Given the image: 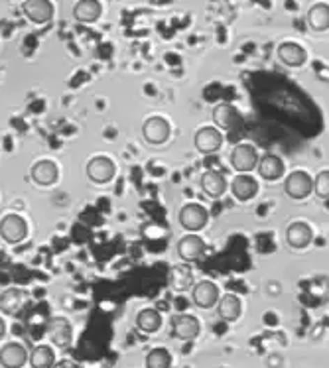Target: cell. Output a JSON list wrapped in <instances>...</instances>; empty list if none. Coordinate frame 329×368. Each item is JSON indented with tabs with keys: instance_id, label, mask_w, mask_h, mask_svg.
Masks as SVG:
<instances>
[{
	"instance_id": "1",
	"label": "cell",
	"mask_w": 329,
	"mask_h": 368,
	"mask_svg": "<svg viewBox=\"0 0 329 368\" xmlns=\"http://www.w3.org/2000/svg\"><path fill=\"white\" fill-rule=\"evenodd\" d=\"M284 190L288 193V197H292V199H306L307 195L314 191V178L304 169H296L284 181Z\"/></svg>"
},
{
	"instance_id": "2",
	"label": "cell",
	"mask_w": 329,
	"mask_h": 368,
	"mask_svg": "<svg viewBox=\"0 0 329 368\" xmlns=\"http://www.w3.org/2000/svg\"><path fill=\"white\" fill-rule=\"evenodd\" d=\"M259 150L252 144H237L231 150V166L238 174H250L259 164Z\"/></svg>"
},
{
	"instance_id": "3",
	"label": "cell",
	"mask_w": 329,
	"mask_h": 368,
	"mask_svg": "<svg viewBox=\"0 0 329 368\" xmlns=\"http://www.w3.org/2000/svg\"><path fill=\"white\" fill-rule=\"evenodd\" d=\"M207 223H209V211L205 209L204 205H199V203H188L185 207H182V211H180V224H182L185 231H190V233L201 231Z\"/></svg>"
},
{
	"instance_id": "4",
	"label": "cell",
	"mask_w": 329,
	"mask_h": 368,
	"mask_svg": "<svg viewBox=\"0 0 329 368\" xmlns=\"http://www.w3.org/2000/svg\"><path fill=\"white\" fill-rule=\"evenodd\" d=\"M0 236L10 245H18L28 236V224L20 215L10 213L0 221Z\"/></svg>"
},
{
	"instance_id": "5",
	"label": "cell",
	"mask_w": 329,
	"mask_h": 368,
	"mask_svg": "<svg viewBox=\"0 0 329 368\" xmlns=\"http://www.w3.org/2000/svg\"><path fill=\"white\" fill-rule=\"evenodd\" d=\"M219 298H221L219 288H217L215 282H211V279H201V282H197V284L193 286L192 300L193 303H195L197 307H201V309H211V307H215Z\"/></svg>"
},
{
	"instance_id": "6",
	"label": "cell",
	"mask_w": 329,
	"mask_h": 368,
	"mask_svg": "<svg viewBox=\"0 0 329 368\" xmlns=\"http://www.w3.org/2000/svg\"><path fill=\"white\" fill-rule=\"evenodd\" d=\"M193 144L201 154H213L223 146V134L217 126H204L195 132Z\"/></svg>"
},
{
	"instance_id": "7",
	"label": "cell",
	"mask_w": 329,
	"mask_h": 368,
	"mask_svg": "<svg viewBox=\"0 0 329 368\" xmlns=\"http://www.w3.org/2000/svg\"><path fill=\"white\" fill-rule=\"evenodd\" d=\"M201 331V325L197 321V317L182 313V315H176L171 319V337L180 339V341H193Z\"/></svg>"
},
{
	"instance_id": "8",
	"label": "cell",
	"mask_w": 329,
	"mask_h": 368,
	"mask_svg": "<svg viewBox=\"0 0 329 368\" xmlns=\"http://www.w3.org/2000/svg\"><path fill=\"white\" fill-rule=\"evenodd\" d=\"M170 123L164 116H150L142 126V136L150 144H164L170 138Z\"/></svg>"
},
{
	"instance_id": "9",
	"label": "cell",
	"mask_w": 329,
	"mask_h": 368,
	"mask_svg": "<svg viewBox=\"0 0 329 368\" xmlns=\"http://www.w3.org/2000/svg\"><path fill=\"white\" fill-rule=\"evenodd\" d=\"M47 335H49V341L59 348H68L73 341V329L66 317H52L47 321Z\"/></svg>"
},
{
	"instance_id": "10",
	"label": "cell",
	"mask_w": 329,
	"mask_h": 368,
	"mask_svg": "<svg viewBox=\"0 0 329 368\" xmlns=\"http://www.w3.org/2000/svg\"><path fill=\"white\" fill-rule=\"evenodd\" d=\"M24 16L34 24H47L54 18V4L49 0H24Z\"/></svg>"
},
{
	"instance_id": "11",
	"label": "cell",
	"mask_w": 329,
	"mask_h": 368,
	"mask_svg": "<svg viewBox=\"0 0 329 368\" xmlns=\"http://www.w3.org/2000/svg\"><path fill=\"white\" fill-rule=\"evenodd\" d=\"M114 171H116V166L111 158L97 156L89 160V164H87V178L91 179L93 183L111 181L114 178Z\"/></svg>"
},
{
	"instance_id": "12",
	"label": "cell",
	"mask_w": 329,
	"mask_h": 368,
	"mask_svg": "<svg viewBox=\"0 0 329 368\" xmlns=\"http://www.w3.org/2000/svg\"><path fill=\"white\" fill-rule=\"evenodd\" d=\"M213 123L219 130H235L243 124V116L233 105L221 102L213 109Z\"/></svg>"
},
{
	"instance_id": "13",
	"label": "cell",
	"mask_w": 329,
	"mask_h": 368,
	"mask_svg": "<svg viewBox=\"0 0 329 368\" xmlns=\"http://www.w3.org/2000/svg\"><path fill=\"white\" fill-rule=\"evenodd\" d=\"M257 171L262 179L266 181H276L284 176L286 171V164L280 156L276 154H264L262 158H259V164H257Z\"/></svg>"
},
{
	"instance_id": "14",
	"label": "cell",
	"mask_w": 329,
	"mask_h": 368,
	"mask_svg": "<svg viewBox=\"0 0 329 368\" xmlns=\"http://www.w3.org/2000/svg\"><path fill=\"white\" fill-rule=\"evenodd\" d=\"M231 193L237 201L247 203L259 193V181L249 174H238L237 178L231 181Z\"/></svg>"
},
{
	"instance_id": "15",
	"label": "cell",
	"mask_w": 329,
	"mask_h": 368,
	"mask_svg": "<svg viewBox=\"0 0 329 368\" xmlns=\"http://www.w3.org/2000/svg\"><path fill=\"white\" fill-rule=\"evenodd\" d=\"M276 56L288 67H302L307 61V52L296 42H282L276 49Z\"/></svg>"
},
{
	"instance_id": "16",
	"label": "cell",
	"mask_w": 329,
	"mask_h": 368,
	"mask_svg": "<svg viewBox=\"0 0 329 368\" xmlns=\"http://www.w3.org/2000/svg\"><path fill=\"white\" fill-rule=\"evenodd\" d=\"M205 252V240L199 234L190 233L185 234L183 238H180L178 243V254L185 262H193L197 258H201V254Z\"/></svg>"
},
{
	"instance_id": "17",
	"label": "cell",
	"mask_w": 329,
	"mask_h": 368,
	"mask_svg": "<svg viewBox=\"0 0 329 368\" xmlns=\"http://www.w3.org/2000/svg\"><path fill=\"white\" fill-rule=\"evenodd\" d=\"M286 240H288V245L296 248V250H302V248H307L309 243L314 240V231H312V227L304 221H296L288 227V231H286Z\"/></svg>"
},
{
	"instance_id": "18",
	"label": "cell",
	"mask_w": 329,
	"mask_h": 368,
	"mask_svg": "<svg viewBox=\"0 0 329 368\" xmlns=\"http://www.w3.org/2000/svg\"><path fill=\"white\" fill-rule=\"evenodd\" d=\"M28 362V351L20 343H8L0 348V365L4 368H22Z\"/></svg>"
},
{
	"instance_id": "19",
	"label": "cell",
	"mask_w": 329,
	"mask_h": 368,
	"mask_svg": "<svg viewBox=\"0 0 329 368\" xmlns=\"http://www.w3.org/2000/svg\"><path fill=\"white\" fill-rule=\"evenodd\" d=\"M199 185L201 190L209 195V197H221L225 191H227V179L221 171H215V169H207L201 174L199 178Z\"/></svg>"
},
{
	"instance_id": "20",
	"label": "cell",
	"mask_w": 329,
	"mask_h": 368,
	"mask_svg": "<svg viewBox=\"0 0 329 368\" xmlns=\"http://www.w3.org/2000/svg\"><path fill=\"white\" fill-rule=\"evenodd\" d=\"M217 313H219V317L223 321L233 323L243 315V301L235 293H225L223 298H219V301H217Z\"/></svg>"
},
{
	"instance_id": "21",
	"label": "cell",
	"mask_w": 329,
	"mask_h": 368,
	"mask_svg": "<svg viewBox=\"0 0 329 368\" xmlns=\"http://www.w3.org/2000/svg\"><path fill=\"white\" fill-rule=\"evenodd\" d=\"M307 26L314 32H326L329 30V4L328 2H316L307 10Z\"/></svg>"
},
{
	"instance_id": "22",
	"label": "cell",
	"mask_w": 329,
	"mask_h": 368,
	"mask_svg": "<svg viewBox=\"0 0 329 368\" xmlns=\"http://www.w3.org/2000/svg\"><path fill=\"white\" fill-rule=\"evenodd\" d=\"M101 12L102 6L99 0H79V2H75V6H73V18H75L77 22L91 24L99 20Z\"/></svg>"
},
{
	"instance_id": "23",
	"label": "cell",
	"mask_w": 329,
	"mask_h": 368,
	"mask_svg": "<svg viewBox=\"0 0 329 368\" xmlns=\"http://www.w3.org/2000/svg\"><path fill=\"white\" fill-rule=\"evenodd\" d=\"M57 166L52 160H40L38 164L32 166V179L38 185H54L57 181Z\"/></svg>"
},
{
	"instance_id": "24",
	"label": "cell",
	"mask_w": 329,
	"mask_h": 368,
	"mask_svg": "<svg viewBox=\"0 0 329 368\" xmlns=\"http://www.w3.org/2000/svg\"><path fill=\"white\" fill-rule=\"evenodd\" d=\"M160 327H162V315H160L156 309L146 307V309L138 312V315H137L138 331H142V333H146V335H152V333H156V331H160Z\"/></svg>"
},
{
	"instance_id": "25",
	"label": "cell",
	"mask_w": 329,
	"mask_h": 368,
	"mask_svg": "<svg viewBox=\"0 0 329 368\" xmlns=\"http://www.w3.org/2000/svg\"><path fill=\"white\" fill-rule=\"evenodd\" d=\"M28 360H30V367L32 368H54V365H56V353H54L52 346L38 345L28 355Z\"/></svg>"
},
{
	"instance_id": "26",
	"label": "cell",
	"mask_w": 329,
	"mask_h": 368,
	"mask_svg": "<svg viewBox=\"0 0 329 368\" xmlns=\"http://www.w3.org/2000/svg\"><path fill=\"white\" fill-rule=\"evenodd\" d=\"M22 291L16 290V288H10V290L0 293V309L6 313V315H16V313L22 309Z\"/></svg>"
},
{
	"instance_id": "27",
	"label": "cell",
	"mask_w": 329,
	"mask_h": 368,
	"mask_svg": "<svg viewBox=\"0 0 329 368\" xmlns=\"http://www.w3.org/2000/svg\"><path fill=\"white\" fill-rule=\"evenodd\" d=\"M193 284V274L188 268H174L170 272V286L171 290L176 291H185L192 288Z\"/></svg>"
},
{
	"instance_id": "28",
	"label": "cell",
	"mask_w": 329,
	"mask_h": 368,
	"mask_svg": "<svg viewBox=\"0 0 329 368\" xmlns=\"http://www.w3.org/2000/svg\"><path fill=\"white\" fill-rule=\"evenodd\" d=\"M146 368H171V355L168 348H152L146 355Z\"/></svg>"
},
{
	"instance_id": "29",
	"label": "cell",
	"mask_w": 329,
	"mask_h": 368,
	"mask_svg": "<svg viewBox=\"0 0 329 368\" xmlns=\"http://www.w3.org/2000/svg\"><path fill=\"white\" fill-rule=\"evenodd\" d=\"M314 191L319 197H329V169L319 171L316 179H314Z\"/></svg>"
},
{
	"instance_id": "30",
	"label": "cell",
	"mask_w": 329,
	"mask_h": 368,
	"mask_svg": "<svg viewBox=\"0 0 329 368\" xmlns=\"http://www.w3.org/2000/svg\"><path fill=\"white\" fill-rule=\"evenodd\" d=\"M286 365V358L280 353H270L268 357L264 358V367L266 368H284Z\"/></svg>"
},
{
	"instance_id": "31",
	"label": "cell",
	"mask_w": 329,
	"mask_h": 368,
	"mask_svg": "<svg viewBox=\"0 0 329 368\" xmlns=\"http://www.w3.org/2000/svg\"><path fill=\"white\" fill-rule=\"evenodd\" d=\"M264 291H266V296H270V298H278V296L282 293V284H280L278 279H270V282H266Z\"/></svg>"
},
{
	"instance_id": "32",
	"label": "cell",
	"mask_w": 329,
	"mask_h": 368,
	"mask_svg": "<svg viewBox=\"0 0 329 368\" xmlns=\"http://www.w3.org/2000/svg\"><path fill=\"white\" fill-rule=\"evenodd\" d=\"M54 368H79L75 362H71V360H59L54 365Z\"/></svg>"
},
{
	"instance_id": "33",
	"label": "cell",
	"mask_w": 329,
	"mask_h": 368,
	"mask_svg": "<svg viewBox=\"0 0 329 368\" xmlns=\"http://www.w3.org/2000/svg\"><path fill=\"white\" fill-rule=\"evenodd\" d=\"M4 333H6V323H4V319L0 317V339L4 337Z\"/></svg>"
}]
</instances>
